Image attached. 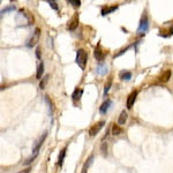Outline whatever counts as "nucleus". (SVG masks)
Returning a JSON list of instances; mask_svg holds the SVG:
<instances>
[{"label": "nucleus", "mask_w": 173, "mask_h": 173, "mask_svg": "<svg viewBox=\"0 0 173 173\" xmlns=\"http://www.w3.org/2000/svg\"><path fill=\"white\" fill-rule=\"evenodd\" d=\"M16 22L19 23V25H30L33 23V16L30 12H28L27 9L21 8L17 12V16H16Z\"/></svg>", "instance_id": "f257e3e1"}, {"label": "nucleus", "mask_w": 173, "mask_h": 173, "mask_svg": "<svg viewBox=\"0 0 173 173\" xmlns=\"http://www.w3.org/2000/svg\"><path fill=\"white\" fill-rule=\"evenodd\" d=\"M88 61V53L84 49H79L76 52V64L80 66L81 69H86Z\"/></svg>", "instance_id": "f03ea898"}, {"label": "nucleus", "mask_w": 173, "mask_h": 173, "mask_svg": "<svg viewBox=\"0 0 173 173\" xmlns=\"http://www.w3.org/2000/svg\"><path fill=\"white\" fill-rule=\"evenodd\" d=\"M108 54V50H104L100 46V44H98L97 46H96V49H95V58L97 59V61H99L100 64L104 61V59H105V57Z\"/></svg>", "instance_id": "7ed1b4c3"}, {"label": "nucleus", "mask_w": 173, "mask_h": 173, "mask_svg": "<svg viewBox=\"0 0 173 173\" xmlns=\"http://www.w3.org/2000/svg\"><path fill=\"white\" fill-rule=\"evenodd\" d=\"M39 37H41V29H39V28H36L35 31L33 33V36H31L30 39H29V42L27 43V46H28V47H33L36 44L38 43Z\"/></svg>", "instance_id": "20e7f679"}, {"label": "nucleus", "mask_w": 173, "mask_h": 173, "mask_svg": "<svg viewBox=\"0 0 173 173\" xmlns=\"http://www.w3.org/2000/svg\"><path fill=\"white\" fill-rule=\"evenodd\" d=\"M148 29H149V21H148V17L144 15L140 22V25H139V29H137V33L139 35H143V33H145L148 31Z\"/></svg>", "instance_id": "39448f33"}, {"label": "nucleus", "mask_w": 173, "mask_h": 173, "mask_svg": "<svg viewBox=\"0 0 173 173\" xmlns=\"http://www.w3.org/2000/svg\"><path fill=\"white\" fill-rule=\"evenodd\" d=\"M104 125H105V121H103V120H102V121H98L97 124H95V125H92V126L90 127V129H89V135H90V136L97 135V133L104 127Z\"/></svg>", "instance_id": "423d86ee"}, {"label": "nucleus", "mask_w": 173, "mask_h": 173, "mask_svg": "<svg viewBox=\"0 0 173 173\" xmlns=\"http://www.w3.org/2000/svg\"><path fill=\"white\" fill-rule=\"evenodd\" d=\"M46 136H47V132H44L43 135L39 137V140L37 141L36 144L33 145V156H37V155H38V151H39V149H41V147H42V144H43L44 140L46 139Z\"/></svg>", "instance_id": "0eeeda50"}, {"label": "nucleus", "mask_w": 173, "mask_h": 173, "mask_svg": "<svg viewBox=\"0 0 173 173\" xmlns=\"http://www.w3.org/2000/svg\"><path fill=\"white\" fill-rule=\"evenodd\" d=\"M79 14L77 13H75L74 14V16L68 21V23H67V29L68 30H75L76 28H77V25H79Z\"/></svg>", "instance_id": "6e6552de"}, {"label": "nucleus", "mask_w": 173, "mask_h": 173, "mask_svg": "<svg viewBox=\"0 0 173 173\" xmlns=\"http://www.w3.org/2000/svg\"><path fill=\"white\" fill-rule=\"evenodd\" d=\"M136 97H137V91L136 90H134V91H132L129 94V96L127 98V108H133V105H134V103H135V100H136Z\"/></svg>", "instance_id": "1a4fd4ad"}, {"label": "nucleus", "mask_w": 173, "mask_h": 173, "mask_svg": "<svg viewBox=\"0 0 173 173\" xmlns=\"http://www.w3.org/2000/svg\"><path fill=\"white\" fill-rule=\"evenodd\" d=\"M111 105H112V100H111V99H106V100L100 105L99 112H100L102 114H106L108 111L110 110V108H111Z\"/></svg>", "instance_id": "9d476101"}, {"label": "nucleus", "mask_w": 173, "mask_h": 173, "mask_svg": "<svg viewBox=\"0 0 173 173\" xmlns=\"http://www.w3.org/2000/svg\"><path fill=\"white\" fill-rule=\"evenodd\" d=\"M108 72V66L105 65V64H99V65L97 66V68H96V73H97L98 75H105L106 73Z\"/></svg>", "instance_id": "9b49d317"}, {"label": "nucleus", "mask_w": 173, "mask_h": 173, "mask_svg": "<svg viewBox=\"0 0 173 173\" xmlns=\"http://www.w3.org/2000/svg\"><path fill=\"white\" fill-rule=\"evenodd\" d=\"M171 75H172V72L171 71H165L162 75H161V77H159V81L163 82V83H166L171 79Z\"/></svg>", "instance_id": "f8f14e48"}, {"label": "nucleus", "mask_w": 173, "mask_h": 173, "mask_svg": "<svg viewBox=\"0 0 173 173\" xmlns=\"http://www.w3.org/2000/svg\"><path fill=\"white\" fill-rule=\"evenodd\" d=\"M66 151H67V147L63 148V149L60 150L59 157H58V165H59V166H63V163H64V159H65V156H66Z\"/></svg>", "instance_id": "ddd939ff"}, {"label": "nucleus", "mask_w": 173, "mask_h": 173, "mask_svg": "<svg viewBox=\"0 0 173 173\" xmlns=\"http://www.w3.org/2000/svg\"><path fill=\"white\" fill-rule=\"evenodd\" d=\"M119 77L121 80H125V81H128L132 79V73L128 71H121L119 73Z\"/></svg>", "instance_id": "4468645a"}, {"label": "nucleus", "mask_w": 173, "mask_h": 173, "mask_svg": "<svg viewBox=\"0 0 173 173\" xmlns=\"http://www.w3.org/2000/svg\"><path fill=\"white\" fill-rule=\"evenodd\" d=\"M127 118H128V114H127V112L124 110L121 113H120L119 116V119H118V122H119V125H125V122L127 121Z\"/></svg>", "instance_id": "2eb2a0df"}, {"label": "nucleus", "mask_w": 173, "mask_h": 173, "mask_svg": "<svg viewBox=\"0 0 173 173\" xmlns=\"http://www.w3.org/2000/svg\"><path fill=\"white\" fill-rule=\"evenodd\" d=\"M82 94H83V90L82 89H75L74 90V92H73V95H72V97H73V100H80L81 99V96H82Z\"/></svg>", "instance_id": "dca6fc26"}, {"label": "nucleus", "mask_w": 173, "mask_h": 173, "mask_svg": "<svg viewBox=\"0 0 173 173\" xmlns=\"http://www.w3.org/2000/svg\"><path fill=\"white\" fill-rule=\"evenodd\" d=\"M118 8V5H114V6H111V7H106V8H103L102 9V15H108L110 13H112V12H114L116 9Z\"/></svg>", "instance_id": "f3484780"}, {"label": "nucleus", "mask_w": 173, "mask_h": 173, "mask_svg": "<svg viewBox=\"0 0 173 173\" xmlns=\"http://www.w3.org/2000/svg\"><path fill=\"white\" fill-rule=\"evenodd\" d=\"M44 73V63L42 61L41 64H39V66H38V69H37V74H36V76H37V79L38 80H41L42 79V75H43Z\"/></svg>", "instance_id": "a211bd4d"}, {"label": "nucleus", "mask_w": 173, "mask_h": 173, "mask_svg": "<svg viewBox=\"0 0 173 173\" xmlns=\"http://www.w3.org/2000/svg\"><path fill=\"white\" fill-rule=\"evenodd\" d=\"M92 159H94V156H90L89 159H86V162L84 163V165H83V167H82V172L81 173H86V170H88V167L90 166V164H91V162H92Z\"/></svg>", "instance_id": "6ab92c4d"}, {"label": "nucleus", "mask_w": 173, "mask_h": 173, "mask_svg": "<svg viewBox=\"0 0 173 173\" xmlns=\"http://www.w3.org/2000/svg\"><path fill=\"white\" fill-rule=\"evenodd\" d=\"M122 133V128L119 127L118 125H113L112 126V134L113 135H120Z\"/></svg>", "instance_id": "aec40b11"}, {"label": "nucleus", "mask_w": 173, "mask_h": 173, "mask_svg": "<svg viewBox=\"0 0 173 173\" xmlns=\"http://www.w3.org/2000/svg\"><path fill=\"white\" fill-rule=\"evenodd\" d=\"M111 86H112V77H110L108 81V83L105 84V86H104V96H106L108 92V90H110V88H111Z\"/></svg>", "instance_id": "412c9836"}, {"label": "nucleus", "mask_w": 173, "mask_h": 173, "mask_svg": "<svg viewBox=\"0 0 173 173\" xmlns=\"http://www.w3.org/2000/svg\"><path fill=\"white\" fill-rule=\"evenodd\" d=\"M49 77H50V75L46 74V75L42 79V81H41V83H39V88H41V89H44V88H45L46 83H47V81H49Z\"/></svg>", "instance_id": "4be33fe9"}, {"label": "nucleus", "mask_w": 173, "mask_h": 173, "mask_svg": "<svg viewBox=\"0 0 173 173\" xmlns=\"http://www.w3.org/2000/svg\"><path fill=\"white\" fill-rule=\"evenodd\" d=\"M100 151H102V155H103L104 157H106V155H108V143H102V145H100Z\"/></svg>", "instance_id": "5701e85b"}, {"label": "nucleus", "mask_w": 173, "mask_h": 173, "mask_svg": "<svg viewBox=\"0 0 173 173\" xmlns=\"http://www.w3.org/2000/svg\"><path fill=\"white\" fill-rule=\"evenodd\" d=\"M45 100H46V103L49 104V108H50V114H52V113H53V104H52V102L50 100L49 96H45Z\"/></svg>", "instance_id": "b1692460"}, {"label": "nucleus", "mask_w": 173, "mask_h": 173, "mask_svg": "<svg viewBox=\"0 0 173 173\" xmlns=\"http://www.w3.org/2000/svg\"><path fill=\"white\" fill-rule=\"evenodd\" d=\"M15 9V6L14 5H11V6H8L7 8H5V9H2L1 11V15H4V14H6V13H8V12H12Z\"/></svg>", "instance_id": "393cba45"}, {"label": "nucleus", "mask_w": 173, "mask_h": 173, "mask_svg": "<svg viewBox=\"0 0 173 173\" xmlns=\"http://www.w3.org/2000/svg\"><path fill=\"white\" fill-rule=\"evenodd\" d=\"M67 2L71 4V5H73L74 7H80V5H81V1L80 0H68Z\"/></svg>", "instance_id": "a878e982"}, {"label": "nucleus", "mask_w": 173, "mask_h": 173, "mask_svg": "<svg viewBox=\"0 0 173 173\" xmlns=\"http://www.w3.org/2000/svg\"><path fill=\"white\" fill-rule=\"evenodd\" d=\"M47 2L50 4V6L53 8L54 11H58V9H59V7H58V5H57V2H55V1H53V0H49Z\"/></svg>", "instance_id": "bb28decb"}, {"label": "nucleus", "mask_w": 173, "mask_h": 173, "mask_svg": "<svg viewBox=\"0 0 173 173\" xmlns=\"http://www.w3.org/2000/svg\"><path fill=\"white\" fill-rule=\"evenodd\" d=\"M129 47H130V46H127V47H125V49H122V50L120 51L119 53H117V54H116V57H119V55H121V54H122V53H125V52H126V51H127V50H128Z\"/></svg>", "instance_id": "cd10ccee"}, {"label": "nucleus", "mask_w": 173, "mask_h": 173, "mask_svg": "<svg viewBox=\"0 0 173 173\" xmlns=\"http://www.w3.org/2000/svg\"><path fill=\"white\" fill-rule=\"evenodd\" d=\"M31 171V167H27V169H23L21 171H19L17 173H29Z\"/></svg>", "instance_id": "c85d7f7f"}, {"label": "nucleus", "mask_w": 173, "mask_h": 173, "mask_svg": "<svg viewBox=\"0 0 173 173\" xmlns=\"http://www.w3.org/2000/svg\"><path fill=\"white\" fill-rule=\"evenodd\" d=\"M36 55H37L38 59L41 58V49H39V47H37V50H36Z\"/></svg>", "instance_id": "c756f323"}, {"label": "nucleus", "mask_w": 173, "mask_h": 173, "mask_svg": "<svg viewBox=\"0 0 173 173\" xmlns=\"http://www.w3.org/2000/svg\"><path fill=\"white\" fill-rule=\"evenodd\" d=\"M170 33H173V27H172V28H171V29H170Z\"/></svg>", "instance_id": "7c9ffc66"}]
</instances>
